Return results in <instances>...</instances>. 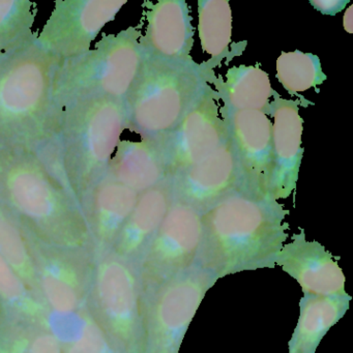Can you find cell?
Masks as SVG:
<instances>
[{"instance_id":"cell-22","label":"cell","mask_w":353,"mask_h":353,"mask_svg":"<svg viewBox=\"0 0 353 353\" xmlns=\"http://www.w3.org/2000/svg\"><path fill=\"white\" fill-rule=\"evenodd\" d=\"M222 110L261 111L268 114L276 94L270 76L255 65H234L227 70L225 78L214 75L212 81Z\"/></svg>"},{"instance_id":"cell-29","label":"cell","mask_w":353,"mask_h":353,"mask_svg":"<svg viewBox=\"0 0 353 353\" xmlns=\"http://www.w3.org/2000/svg\"><path fill=\"white\" fill-rule=\"evenodd\" d=\"M0 312L17 314L44 323L47 309L0 254Z\"/></svg>"},{"instance_id":"cell-6","label":"cell","mask_w":353,"mask_h":353,"mask_svg":"<svg viewBox=\"0 0 353 353\" xmlns=\"http://www.w3.org/2000/svg\"><path fill=\"white\" fill-rule=\"evenodd\" d=\"M141 34L134 26L104 34L83 54L59 61L53 85L57 113L97 99L125 102L145 59Z\"/></svg>"},{"instance_id":"cell-20","label":"cell","mask_w":353,"mask_h":353,"mask_svg":"<svg viewBox=\"0 0 353 353\" xmlns=\"http://www.w3.org/2000/svg\"><path fill=\"white\" fill-rule=\"evenodd\" d=\"M107 176L138 194L169 181L160 148L148 140H123L109 166Z\"/></svg>"},{"instance_id":"cell-27","label":"cell","mask_w":353,"mask_h":353,"mask_svg":"<svg viewBox=\"0 0 353 353\" xmlns=\"http://www.w3.org/2000/svg\"><path fill=\"white\" fill-rule=\"evenodd\" d=\"M38 5L30 0H0V53L11 54L34 40Z\"/></svg>"},{"instance_id":"cell-28","label":"cell","mask_w":353,"mask_h":353,"mask_svg":"<svg viewBox=\"0 0 353 353\" xmlns=\"http://www.w3.org/2000/svg\"><path fill=\"white\" fill-rule=\"evenodd\" d=\"M276 79L290 94L317 88L326 80L317 55L301 52H282L276 59Z\"/></svg>"},{"instance_id":"cell-12","label":"cell","mask_w":353,"mask_h":353,"mask_svg":"<svg viewBox=\"0 0 353 353\" xmlns=\"http://www.w3.org/2000/svg\"><path fill=\"white\" fill-rule=\"evenodd\" d=\"M218 102L210 85L174 131L157 144L164 158L169 181L229 141L228 127Z\"/></svg>"},{"instance_id":"cell-19","label":"cell","mask_w":353,"mask_h":353,"mask_svg":"<svg viewBox=\"0 0 353 353\" xmlns=\"http://www.w3.org/2000/svg\"><path fill=\"white\" fill-rule=\"evenodd\" d=\"M172 201L170 181L139 194L133 212L109 252L137 266L146 248L158 232Z\"/></svg>"},{"instance_id":"cell-25","label":"cell","mask_w":353,"mask_h":353,"mask_svg":"<svg viewBox=\"0 0 353 353\" xmlns=\"http://www.w3.org/2000/svg\"><path fill=\"white\" fill-rule=\"evenodd\" d=\"M198 36L202 50L210 55L208 63L212 67L220 65L225 59H232V11L227 0H200L198 1Z\"/></svg>"},{"instance_id":"cell-5","label":"cell","mask_w":353,"mask_h":353,"mask_svg":"<svg viewBox=\"0 0 353 353\" xmlns=\"http://www.w3.org/2000/svg\"><path fill=\"white\" fill-rule=\"evenodd\" d=\"M208 61H167L146 57L125 101L128 129L159 144L174 131L212 85Z\"/></svg>"},{"instance_id":"cell-30","label":"cell","mask_w":353,"mask_h":353,"mask_svg":"<svg viewBox=\"0 0 353 353\" xmlns=\"http://www.w3.org/2000/svg\"><path fill=\"white\" fill-rule=\"evenodd\" d=\"M310 3L322 14L332 16L342 11L348 1H311Z\"/></svg>"},{"instance_id":"cell-10","label":"cell","mask_w":353,"mask_h":353,"mask_svg":"<svg viewBox=\"0 0 353 353\" xmlns=\"http://www.w3.org/2000/svg\"><path fill=\"white\" fill-rule=\"evenodd\" d=\"M127 0H59L32 43L59 61L90 50Z\"/></svg>"},{"instance_id":"cell-23","label":"cell","mask_w":353,"mask_h":353,"mask_svg":"<svg viewBox=\"0 0 353 353\" xmlns=\"http://www.w3.org/2000/svg\"><path fill=\"white\" fill-rule=\"evenodd\" d=\"M44 323L59 339L63 353H121L85 307L71 314L47 311Z\"/></svg>"},{"instance_id":"cell-24","label":"cell","mask_w":353,"mask_h":353,"mask_svg":"<svg viewBox=\"0 0 353 353\" xmlns=\"http://www.w3.org/2000/svg\"><path fill=\"white\" fill-rule=\"evenodd\" d=\"M0 353H63V350L46 324L0 312Z\"/></svg>"},{"instance_id":"cell-18","label":"cell","mask_w":353,"mask_h":353,"mask_svg":"<svg viewBox=\"0 0 353 353\" xmlns=\"http://www.w3.org/2000/svg\"><path fill=\"white\" fill-rule=\"evenodd\" d=\"M138 197L137 192L106 175L84 198L81 206L92 235L96 258L112 249L117 235L137 203Z\"/></svg>"},{"instance_id":"cell-31","label":"cell","mask_w":353,"mask_h":353,"mask_svg":"<svg viewBox=\"0 0 353 353\" xmlns=\"http://www.w3.org/2000/svg\"><path fill=\"white\" fill-rule=\"evenodd\" d=\"M7 55H9V54H7ZM7 55L1 54V53H0V59H3V57H7Z\"/></svg>"},{"instance_id":"cell-26","label":"cell","mask_w":353,"mask_h":353,"mask_svg":"<svg viewBox=\"0 0 353 353\" xmlns=\"http://www.w3.org/2000/svg\"><path fill=\"white\" fill-rule=\"evenodd\" d=\"M34 245L36 239L0 203V254L37 295Z\"/></svg>"},{"instance_id":"cell-13","label":"cell","mask_w":353,"mask_h":353,"mask_svg":"<svg viewBox=\"0 0 353 353\" xmlns=\"http://www.w3.org/2000/svg\"><path fill=\"white\" fill-rule=\"evenodd\" d=\"M221 115L228 127L239 169V190L250 197L270 198L272 159V123L261 111H226Z\"/></svg>"},{"instance_id":"cell-4","label":"cell","mask_w":353,"mask_h":353,"mask_svg":"<svg viewBox=\"0 0 353 353\" xmlns=\"http://www.w3.org/2000/svg\"><path fill=\"white\" fill-rule=\"evenodd\" d=\"M59 61L30 42L0 59V150L40 148L57 117Z\"/></svg>"},{"instance_id":"cell-21","label":"cell","mask_w":353,"mask_h":353,"mask_svg":"<svg viewBox=\"0 0 353 353\" xmlns=\"http://www.w3.org/2000/svg\"><path fill=\"white\" fill-rule=\"evenodd\" d=\"M352 296L305 295L299 301V317L288 342V353H317L318 347L330 328L350 307Z\"/></svg>"},{"instance_id":"cell-17","label":"cell","mask_w":353,"mask_h":353,"mask_svg":"<svg viewBox=\"0 0 353 353\" xmlns=\"http://www.w3.org/2000/svg\"><path fill=\"white\" fill-rule=\"evenodd\" d=\"M194 32L189 5L183 0H162L148 3L146 28L140 42L146 57L193 61Z\"/></svg>"},{"instance_id":"cell-9","label":"cell","mask_w":353,"mask_h":353,"mask_svg":"<svg viewBox=\"0 0 353 353\" xmlns=\"http://www.w3.org/2000/svg\"><path fill=\"white\" fill-rule=\"evenodd\" d=\"M203 239L202 212L173 199L137 263L142 292L154 290L196 264Z\"/></svg>"},{"instance_id":"cell-2","label":"cell","mask_w":353,"mask_h":353,"mask_svg":"<svg viewBox=\"0 0 353 353\" xmlns=\"http://www.w3.org/2000/svg\"><path fill=\"white\" fill-rule=\"evenodd\" d=\"M288 214L272 198L233 192L202 212L203 239L196 263L218 279L276 268L289 236Z\"/></svg>"},{"instance_id":"cell-7","label":"cell","mask_w":353,"mask_h":353,"mask_svg":"<svg viewBox=\"0 0 353 353\" xmlns=\"http://www.w3.org/2000/svg\"><path fill=\"white\" fill-rule=\"evenodd\" d=\"M85 307L121 353H142L143 299L133 262L112 252L97 257Z\"/></svg>"},{"instance_id":"cell-11","label":"cell","mask_w":353,"mask_h":353,"mask_svg":"<svg viewBox=\"0 0 353 353\" xmlns=\"http://www.w3.org/2000/svg\"><path fill=\"white\" fill-rule=\"evenodd\" d=\"M94 262L90 250L51 247L36 241V292L47 311L71 314L85 307Z\"/></svg>"},{"instance_id":"cell-1","label":"cell","mask_w":353,"mask_h":353,"mask_svg":"<svg viewBox=\"0 0 353 353\" xmlns=\"http://www.w3.org/2000/svg\"><path fill=\"white\" fill-rule=\"evenodd\" d=\"M0 203L36 241L94 252L81 204L34 148L0 150Z\"/></svg>"},{"instance_id":"cell-15","label":"cell","mask_w":353,"mask_h":353,"mask_svg":"<svg viewBox=\"0 0 353 353\" xmlns=\"http://www.w3.org/2000/svg\"><path fill=\"white\" fill-rule=\"evenodd\" d=\"M339 259L317 241H307L305 230L301 229L283 245L276 266L294 279L305 295H345L346 276Z\"/></svg>"},{"instance_id":"cell-8","label":"cell","mask_w":353,"mask_h":353,"mask_svg":"<svg viewBox=\"0 0 353 353\" xmlns=\"http://www.w3.org/2000/svg\"><path fill=\"white\" fill-rule=\"evenodd\" d=\"M218 280L196 263L158 288L142 292V353H179L200 305Z\"/></svg>"},{"instance_id":"cell-16","label":"cell","mask_w":353,"mask_h":353,"mask_svg":"<svg viewBox=\"0 0 353 353\" xmlns=\"http://www.w3.org/2000/svg\"><path fill=\"white\" fill-rule=\"evenodd\" d=\"M173 199L200 212L239 190L236 159L230 138L224 145L170 179Z\"/></svg>"},{"instance_id":"cell-3","label":"cell","mask_w":353,"mask_h":353,"mask_svg":"<svg viewBox=\"0 0 353 353\" xmlns=\"http://www.w3.org/2000/svg\"><path fill=\"white\" fill-rule=\"evenodd\" d=\"M127 129L125 102L85 101L59 111L50 135L36 150L81 204L106 176Z\"/></svg>"},{"instance_id":"cell-14","label":"cell","mask_w":353,"mask_h":353,"mask_svg":"<svg viewBox=\"0 0 353 353\" xmlns=\"http://www.w3.org/2000/svg\"><path fill=\"white\" fill-rule=\"evenodd\" d=\"M299 100H287L276 92L268 115L272 123V166L268 196L279 201L287 199L296 190L303 157V119L299 114Z\"/></svg>"}]
</instances>
